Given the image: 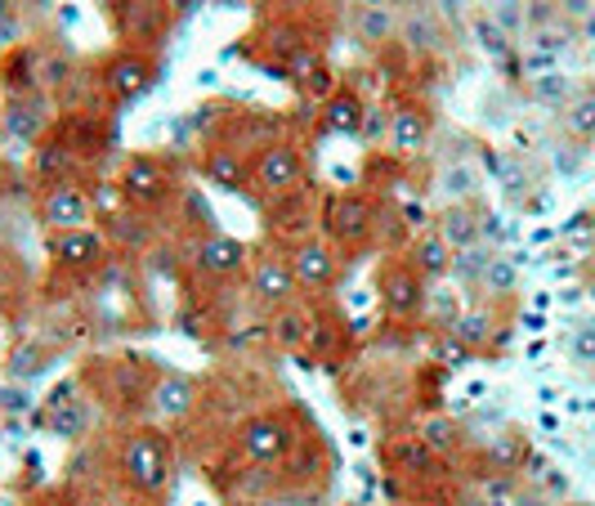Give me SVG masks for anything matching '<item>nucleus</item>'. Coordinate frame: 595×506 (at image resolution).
<instances>
[{"label": "nucleus", "instance_id": "34", "mask_svg": "<svg viewBox=\"0 0 595 506\" xmlns=\"http://www.w3.org/2000/svg\"><path fill=\"white\" fill-rule=\"evenodd\" d=\"M0 45H19V10H14V0H0Z\"/></svg>", "mask_w": 595, "mask_h": 506}, {"label": "nucleus", "instance_id": "13", "mask_svg": "<svg viewBox=\"0 0 595 506\" xmlns=\"http://www.w3.org/2000/svg\"><path fill=\"white\" fill-rule=\"evenodd\" d=\"M252 260H256V251L246 247L242 238H229V234H207V238H197V247H192V264L207 273V279H215V283H229V279H237V273H246L252 269Z\"/></svg>", "mask_w": 595, "mask_h": 506}, {"label": "nucleus", "instance_id": "33", "mask_svg": "<svg viewBox=\"0 0 595 506\" xmlns=\"http://www.w3.org/2000/svg\"><path fill=\"white\" fill-rule=\"evenodd\" d=\"M492 19L502 32H515L524 23V0H492Z\"/></svg>", "mask_w": 595, "mask_h": 506}, {"label": "nucleus", "instance_id": "38", "mask_svg": "<svg viewBox=\"0 0 595 506\" xmlns=\"http://www.w3.org/2000/svg\"><path fill=\"white\" fill-rule=\"evenodd\" d=\"M368 5H394V0H368Z\"/></svg>", "mask_w": 595, "mask_h": 506}, {"label": "nucleus", "instance_id": "7", "mask_svg": "<svg viewBox=\"0 0 595 506\" xmlns=\"http://www.w3.org/2000/svg\"><path fill=\"white\" fill-rule=\"evenodd\" d=\"M117 184L126 193V207H135V211H153L175 193V175H171L166 157H158V153H130Z\"/></svg>", "mask_w": 595, "mask_h": 506}, {"label": "nucleus", "instance_id": "24", "mask_svg": "<svg viewBox=\"0 0 595 506\" xmlns=\"http://www.w3.org/2000/svg\"><path fill=\"white\" fill-rule=\"evenodd\" d=\"M389 462H394L399 475H425L434 467V452L421 444V435H408L399 444H389Z\"/></svg>", "mask_w": 595, "mask_h": 506}, {"label": "nucleus", "instance_id": "29", "mask_svg": "<svg viewBox=\"0 0 595 506\" xmlns=\"http://www.w3.org/2000/svg\"><path fill=\"white\" fill-rule=\"evenodd\" d=\"M470 358H475V350L462 345L453 332H439V337H434V363H443V367H466Z\"/></svg>", "mask_w": 595, "mask_h": 506}, {"label": "nucleus", "instance_id": "26", "mask_svg": "<svg viewBox=\"0 0 595 506\" xmlns=\"http://www.w3.org/2000/svg\"><path fill=\"white\" fill-rule=\"evenodd\" d=\"M515 283H520L515 260H511V256H492L488 269H483V279H479V292H483V296H511Z\"/></svg>", "mask_w": 595, "mask_h": 506}, {"label": "nucleus", "instance_id": "39", "mask_svg": "<svg viewBox=\"0 0 595 506\" xmlns=\"http://www.w3.org/2000/svg\"><path fill=\"white\" fill-rule=\"evenodd\" d=\"M591 296H595V283H591Z\"/></svg>", "mask_w": 595, "mask_h": 506}, {"label": "nucleus", "instance_id": "5", "mask_svg": "<svg viewBox=\"0 0 595 506\" xmlns=\"http://www.w3.org/2000/svg\"><path fill=\"white\" fill-rule=\"evenodd\" d=\"M305 149L291 140H269L256 157H252V189L265 198H291L305 184Z\"/></svg>", "mask_w": 595, "mask_h": 506}, {"label": "nucleus", "instance_id": "2", "mask_svg": "<svg viewBox=\"0 0 595 506\" xmlns=\"http://www.w3.org/2000/svg\"><path fill=\"white\" fill-rule=\"evenodd\" d=\"M158 85V59L139 50V45H126V50H113L98 68V90L108 95V104L126 108V104H139L148 90Z\"/></svg>", "mask_w": 595, "mask_h": 506}, {"label": "nucleus", "instance_id": "32", "mask_svg": "<svg viewBox=\"0 0 595 506\" xmlns=\"http://www.w3.org/2000/svg\"><path fill=\"white\" fill-rule=\"evenodd\" d=\"M569 126L591 140V134H595V95H582V99L569 108Z\"/></svg>", "mask_w": 595, "mask_h": 506}, {"label": "nucleus", "instance_id": "9", "mask_svg": "<svg viewBox=\"0 0 595 506\" xmlns=\"http://www.w3.org/2000/svg\"><path fill=\"white\" fill-rule=\"evenodd\" d=\"M36 215L45 224V234H68V228H90L98 215H94V198L81 179H68V184H55V189H40V202H36Z\"/></svg>", "mask_w": 595, "mask_h": 506}, {"label": "nucleus", "instance_id": "15", "mask_svg": "<svg viewBox=\"0 0 595 506\" xmlns=\"http://www.w3.org/2000/svg\"><path fill=\"white\" fill-rule=\"evenodd\" d=\"M72 170H77V153H72V144H68V134L49 130L45 140L32 149V179L40 184V189H55V184L77 179Z\"/></svg>", "mask_w": 595, "mask_h": 506}, {"label": "nucleus", "instance_id": "19", "mask_svg": "<svg viewBox=\"0 0 595 506\" xmlns=\"http://www.w3.org/2000/svg\"><path fill=\"white\" fill-rule=\"evenodd\" d=\"M453 247L448 243H443L439 234H434V228H430V234H417L412 243H408V260H412V269L421 273V279L425 283H443V279H453Z\"/></svg>", "mask_w": 595, "mask_h": 506}, {"label": "nucleus", "instance_id": "35", "mask_svg": "<svg viewBox=\"0 0 595 506\" xmlns=\"http://www.w3.org/2000/svg\"><path fill=\"white\" fill-rule=\"evenodd\" d=\"M573 358L578 363H595V323H582L573 332Z\"/></svg>", "mask_w": 595, "mask_h": 506}, {"label": "nucleus", "instance_id": "27", "mask_svg": "<svg viewBox=\"0 0 595 506\" xmlns=\"http://www.w3.org/2000/svg\"><path fill=\"white\" fill-rule=\"evenodd\" d=\"M417 435H421V444L439 457V452L457 448V435H462V431H457V422H453V417H439V412H430V417L417 426Z\"/></svg>", "mask_w": 595, "mask_h": 506}, {"label": "nucleus", "instance_id": "37", "mask_svg": "<svg viewBox=\"0 0 595 506\" xmlns=\"http://www.w3.org/2000/svg\"><path fill=\"white\" fill-rule=\"evenodd\" d=\"M202 5H211V0H166V10H171V19H192Z\"/></svg>", "mask_w": 595, "mask_h": 506}, {"label": "nucleus", "instance_id": "3", "mask_svg": "<svg viewBox=\"0 0 595 506\" xmlns=\"http://www.w3.org/2000/svg\"><path fill=\"white\" fill-rule=\"evenodd\" d=\"M425 296H430V283L412 269L408 256H389L376 273V301H381V314L394 318V323H412V318L425 314Z\"/></svg>", "mask_w": 595, "mask_h": 506}, {"label": "nucleus", "instance_id": "1", "mask_svg": "<svg viewBox=\"0 0 595 506\" xmlns=\"http://www.w3.org/2000/svg\"><path fill=\"white\" fill-rule=\"evenodd\" d=\"M376 220H381V202L363 189L336 193L323 207V238L345 256V251H363L376 238Z\"/></svg>", "mask_w": 595, "mask_h": 506}, {"label": "nucleus", "instance_id": "25", "mask_svg": "<svg viewBox=\"0 0 595 506\" xmlns=\"http://www.w3.org/2000/svg\"><path fill=\"white\" fill-rule=\"evenodd\" d=\"M49 367V350L40 341H19L14 354H10V377L14 381H36Z\"/></svg>", "mask_w": 595, "mask_h": 506}, {"label": "nucleus", "instance_id": "20", "mask_svg": "<svg viewBox=\"0 0 595 506\" xmlns=\"http://www.w3.org/2000/svg\"><path fill=\"white\" fill-rule=\"evenodd\" d=\"M314 323H318L314 309L301 305V301H291V305H282V309L269 314V337H273L282 350H305L310 337H314Z\"/></svg>", "mask_w": 595, "mask_h": 506}, {"label": "nucleus", "instance_id": "12", "mask_svg": "<svg viewBox=\"0 0 595 506\" xmlns=\"http://www.w3.org/2000/svg\"><path fill=\"white\" fill-rule=\"evenodd\" d=\"M49 264L63 269V273H94L98 264L108 260V238L98 228H68V234H49L45 238Z\"/></svg>", "mask_w": 595, "mask_h": 506}, {"label": "nucleus", "instance_id": "16", "mask_svg": "<svg viewBox=\"0 0 595 506\" xmlns=\"http://www.w3.org/2000/svg\"><path fill=\"white\" fill-rule=\"evenodd\" d=\"M202 175L224 193H242L246 184H252V162H246V153L233 149V144H207L202 149Z\"/></svg>", "mask_w": 595, "mask_h": 506}, {"label": "nucleus", "instance_id": "28", "mask_svg": "<svg viewBox=\"0 0 595 506\" xmlns=\"http://www.w3.org/2000/svg\"><path fill=\"white\" fill-rule=\"evenodd\" d=\"M498 256L488 243H475V247H466V251H457L453 256V279H462V283H475L479 287V279H483V269H488V260Z\"/></svg>", "mask_w": 595, "mask_h": 506}, {"label": "nucleus", "instance_id": "6", "mask_svg": "<svg viewBox=\"0 0 595 506\" xmlns=\"http://www.w3.org/2000/svg\"><path fill=\"white\" fill-rule=\"evenodd\" d=\"M287 260H291V273H295V283H301L305 296H327V292H336L340 273H345V256H340L327 238H318V234L291 243V247H287Z\"/></svg>", "mask_w": 595, "mask_h": 506}, {"label": "nucleus", "instance_id": "21", "mask_svg": "<svg viewBox=\"0 0 595 506\" xmlns=\"http://www.w3.org/2000/svg\"><path fill=\"white\" fill-rule=\"evenodd\" d=\"M148 403H153V412L158 417H166V422H184L188 412L197 408V386L188 381V377H158L153 381V390H148Z\"/></svg>", "mask_w": 595, "mask_h": 506}, {"label": "nucleus", "instance_id": "31", "mask_svg": "<svg viewBox=\"0 0 595 506\" xmlns=\"http://www.w3.org/2000/svg\"><path fill=\"white\" fill-rule=\"evenodd\" d=\"M443 193H448L453 202H466L475 193V170L470 166H448L443 170Z\"/></svg>", "mask_w": 595, "mask_h": 506}, {"label": "nucleus", "instance_id": "36", "mask_svg": "<svg viewBox=\"0 0 595 506\" xmlns=\"http://www.w3.org/2000/svg\"><path fill=\"white\" fill-rule=\"evenodd\" d=\"M260 506H310V497L295 493V489H282V493H269Z\"/></svg>", "mask_w": 595, "mask_h": 506}, {"label": "nucleus", "instance_id": "8", "mask_svg": "<svg viewBox=\"0 0 595 506\" xmlns=\"http://www.w3.org/2000/svg\"><path fill=\"white\" fill-rule=\"evenodd\" d=\"M295 448V426L282 412H252L242 426H237V452L256 467H273Z\"/></svg>", "mask_w": 595, "mask_h": 506}, {"label": "nucleus", "instance_id": "23", "mask_svg": "<svg viewBox=\"0 0 595 506\" xmlns=\"http://www.w3.org/2000/svg\"><path fill=\"white\" fill-rule=\"evenodd\" d=\"M354 32H359V40L368 45V50H381V45H389L394 36H399V19H394V5H363V10H354Z\"/></svg>", "mask_w": 595, "mask_h": 506}, {"label": "nucleus", "instance_id": "14", "mask_svg": "<svg viewBox=\"0 0 595 506\" xmlns=\"http://www.w3.org/2000/svg\"><path fill=\"white\" fill-rule=\"evenodd\" d=\"M368 95H359L354 85H340L336 95L318 108V126L327 130V134H345V140H359L363 134V121H368Z\"/></svg>", "mask_w": 595, "mask_h": 506}, {"label": "nucleus", "instance_id": "22", "mask_svg": "<svg viewBox=\"0 0 595 506\" xmlns=\"http://www.w3.org/2000/svg\"><path fill=\"white\" fill-rule=\"evenodd\" d=\"M462 345H470L475 354H483L492 341H498V309H492L488 301H479V305H466L462 314H457V323L448 328Z\"/></svg>", "mask_w": 595, "mask_h": 506}, {"label": "nucleus", "instance_id": "10", "mask_svg": "<svg viewBox=\"0 0 595 506\" xmlns=\"http://www.w3.org/2000/svg\"><path fill=\"white\" fill-rule=\"evenodd\" d=\"M430 134H434V113L417 99H399L389 108V126H385V149L389 157L412 162L430 149Z\"/></svg>", "mask_w": 595, "mask_h": 506}, {"label": "nucleus", "instance_id": "17", "mask_svg": "<svg viewBox=\"0 0 595 506\" xmlns=\"http://www.w3.org/2000/svg\"><path fill=\"white\" fill-rule=\"evenodd\" d=\"M5 130L10 140L23 144V149H36L45 134H49V117H45V104L36 95H19V99H5Z\"/></svg>", "mask_w": 595, "mask_h": 506}, {"label": "nucleus", "instance_id": "18", "mask_svg": "<svg viewBox=\"0 0 595 506\" xmlns=\"http://www.w3.org/2000/svg\"><path fill=\"white\" fill-rule=\"evenodd\" d=\"M434 234L448 243L453 251H466V247L483 243V215L470 202H448L434 215Z\"/></svg>", "mask_w": 595, "mask_h": 506}, {"label": "nucleus", "instance_id": "11", "mask_svg": "<svg viewBox=\"0 0 595 506\" xmlns=\"http://www.w3.org/2000/svg\"><path fill=\"white\" fill-rule=\"evenodd\" d=\"M252 301L260 309H282L291 301H301V283L291 273V260H287V247L282 251H260L252 260Z\"/></svg>", "mask_w": 595, "mask_h": 506}, {"label": "nucleus", "instance_id": "4", "mask_svg": "<svg viewBox=\"0 0 595 506\" xmlns=\"http://www.w3.org/2000/svg\"><path fill=\"white\" fill-rule=\"evenodd\" d=\"M117 467L126 475L130 489L139 493H162L166 480H171V452H166V439L158 431H130L121 452H117Z\"/></svg>", "mask_w": 595, "mask_h": 506}, {"label": "nucleus", "instance_id": "30", "mask_svg": "<svg viewBox=\"0 0 595 506\" xmlns=\"http://www.w3.org/2000/svg\"><path fill=\"white\" fill-rule=\"evenodd\" d=\"M533 95H537V99H547V104H564V99H569V77H564V72H556V68L537 72V77H533Z\"/></svg>", "mask_w": 595, "mask_h": 506}]
</instances>
